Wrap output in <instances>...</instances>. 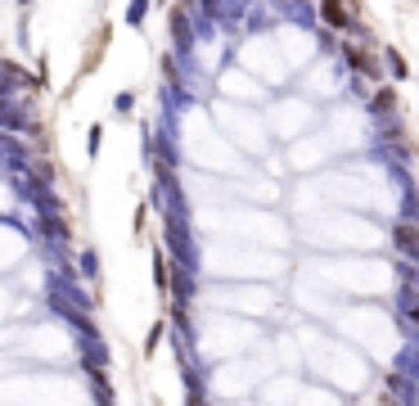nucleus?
<instances>
[{
    "label": "nucleus",
    "mask_w": 419,
    "mask_h": 406,
    "mask_svg": "<svg viewBox=\"0 0 419 406\" xmlns=\"http://www.w3.org/2000/svg\"><path fill=\"white\" fill-rule=\"evenodd\" d=\"M397 249L411 253V257H419V230H415V226H397Z\"/></svg>",
    "instance_id": "obj_2"
},
{
    "label": "nucleus",
    "mask_w": 419,
    "mask_h": 406,
    "mask_svg": "<svg viewBox=\"0 0 419 406\" xmlns=\"http://www.w3.org/2000/svg\"><path fill=\"white\" fill-rule=\"evenodd\" d=\"M348 59H352V64L361 68V72H374V64H369V55H365V50H356V45H348Z\"/></svg>",
    "instance_id": "obj_3"
},
{
    "label": "nucleus",
    "mask_w": 419,
    "mask_h": 406,
    "mask_svg": "<svg viewBox=\"0 0 419 406\" xmlns=\"http://www.w3.org/2000/svg\"><path fill=\"white\" fill-rule=\"evenodd\" d=\"M325 23H329V28H338V32H348V28H352L348 9H343L338 0H325Z\"/></svg>",
    "instance_id": "obj_1"
}]
</instances>
